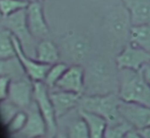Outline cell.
Masks as SVG:
<instances>
[{"label": "cell", "mask_w": 150, "mask_h": 138, "mask_svg": "<svg viewBox=\"0 0 150 138\" xmlns=\"http://www.w3.org/2000/svg\"><path fill=\"white\" fill-rule=\"evenodd\" d=\"M115 61L119 70L139 71L150 65V53L129 43L117 54Z\"/></svg>", "instance_id": "cell-5"}, {"label": "cell", "mask_w": 150, "mask_h": 138, "mask_svg": "<svg viewBox=\"0 0 150 138\" xmlns=\"http://www.w3.org/2000/svg\"><path fill=\"white\" fill-rule=\"evenodd\" d=\"M129 43L150 53V25L132 26L129 35Z\"/></svg>", "instance_id": "cell-18"}, {"label": "cell", "mask_w": 150, "mask_h": 138, "mask_svg": "<svg viewBox=\"0 0 150 138\" xmlns=\"http://www.w3.org/2000/svg\"><path fill=\"white\" fill-rule=\"evenodd\" d=\"M49 96L58 121L73 110L78 109L82 95L53 88L49 89Z\"/></svg>", "instance_id": "cell-13"}, {"label": "cell", "mask_w": 150, "mask_h": 138, "mask_svg": "<svg viewBox=\"0 0 150 138\" xmlns=\"http://www.w3.org/2000/svg\"><path fill=\"white\" fill-rule=\"evenodd\" d=\"M144 75H145V78H146L147 82H148L150 85V65H146V67L144 68Z\"/></svg>", "instance_id": "cell-31"}, {"label": "cell", "mask_w": 150, "mask_h": 138, "mask_svg": "<svg viewBox=\"0 0 150 138\" xmlns=\"http://www.w3.org/2000/svg\"><path fill=\"white\" fill-rule=\"evenodd\" d=\"M26 1H28L29 3H33V2H40V3H41L44 0H26Z\"/></svg>", "instance_id": "cell-32"}, {"label": "cell", "mask_w": 150, "mask_h": 138, "mask_svg": "<svg viewBox=\"0 0 150 138\" xmlns=\"http://www.w3.org/2000/svg\"><path fill=\"white\" fill-rule=\"evenodd\" d=\"M127 138H145V137L143 136L138 130H136V129H131V130L127 133Z\"/></svg>", "instance_id": "cell-28"}, {"label": "cell", "mask_w": 150, "mask_h": 138, "mask_svg": "<svg viewBox=\"0 0 150 138\" xmlns=\"http://www.w3.org/2000/svg\"><path fill=\"white\" fill-rule=\"evenodd\" d=\"M34 58L42 63L51 65L59 61L60 52L53 41L49 39H43L36 45Z\"/></svg>", "instance_id": "cell-17"}, {"label": "cell", "mask_w": 150, "mask_h": 138, "mask_svg": "<svg viewBox=\"0 0 150 138\" xmlns=\"http://www.w3.org/2000/svg\"><path fill=\"white\" fill-rule=\"evenodd\" d=\"M11 79L6 76H0V102L8 98L9 85Z\"/></svg>", "instance_id": "cell-27"}, {"label": "cell", "mask_w": 150, "mask_h": 138, "mask_svg": "<svg viewBox=\"0 0 150 138\" xmlns=\"http://www.w3.org/2000/svg\"><path fill=\"white\" fill-rule=\"evenodd\" d=\"M54 88L83 95L85 93V68L82 65H69Z\"/></svg>", "instance_id": "cell-11"}, {"label": "cell", "mask_w": 150, "mask_h": 138, "mask_svg": "<svg viewBox=\"0 0 150 138\" xmlns=\"http://www.w3.org/2000/svg\"><path fill=\"white\" fill-rule=\"evenodd\" d=\"M27 119H28V114H27L26 110H22L13 117L11 121L7 124L6 129H7L8 134L11 136V135L18 134L21 131L24 129L25 125L27 123Z\"/></svg>", "instance_id": "cell-26"}, {"label": "cell", "mask_w": 150, "mask_h": 138, "mask_svg": "<svg viewBox=\"0 0 150 138\" xmlns=\"http://www.w3.org/2000/svg\"><path fill=\"white\" fill-rule=\"evenodd\" d=\"M141 134L143 135L145 138H150V126H148L147 128H144L142 130H138Z\"/></svg>", "instance_id": "cell-30"}, {"label": "cell", "mask_w": 150, "mask_h": 138, "mask_svg": "<svg viewBox=\"0 0 150 138\" xmlns=\"http://www.w3.org/2000/svg\"><path fill=\"white\" fill-rule=\"evenodd\" d=\"M106 22L109 32L115 39L119 41H129L132 23L130 14L124 4L115 6L108 12Z\"/></svg>", "instance_id": "cell-6"}, {"label": "cell", "mask_w": 150, "mask_h": 138, "mask_svg": "<svg viewBox=\"0 0 150 138\" xmlns=\"http://www.w3.org/2000/svg\"><path fill=\"white\" fill-rule=\"evenodd\" d=\"M130 14L132 26L150 25V0H122Z\"/></svg>", "instance_id": "cell-16"}, {"label": "cell", "mask_w": 150, "mask_h": 138, "mask_svg": "<svg viewBox=\"0 0 150 138\" xmlns=\"http://www.w3.org/2000/svg\"><path fill=\"white\" fill-rule=\"evenodd\" d=\"M120 98L125 102H134L150 107V85L144 75V69L119 70Z\"/></svg>", "instance_id": "cell-2"}, {"label": "cell", "mask_w": 150, "mask_h": 138, "mask_svg": "<svg viewBox=\"0 0 150 138\" xmlns=\"http://www.w3.org/2000/svg\"><path fill=\"white\" fill-rule=\"evenodd\" d=\"M131 129L134 128L125 120L117 124L107 125L104 133V138H127V133Z\"/></svg>", "instance_id": "cell-25"}, {"label": "cell", "mask_w": 150, "mask_h": 138, "mask_svg": "<svg viewBox=\"0 0 150 138\" xmlns=\"http://www.w3.org/2000/svg\"><path fill=\"white\" fill-rule=\"evenodd\" d=\"M120 101L122 99L117 93L96 95L83 94L78 109L98 115L106 121L107 125H113L124 121L119 110Z\"/></svg>", "instance_id": "cell-3"}, {"label": "cell", "mask_w": 150, "mask_h": 138, "mask_svg": "<svg viewBox=\"0 0 150 138\" xmlns=\"http://www.w3.org/2000/svg\"><path fill=\"white\" fill-rule=\"evenodd\" d=\"M12 37H13V44L14 48H16V56H18L26 75L33 82H43L50 68V65L42 63L38 61L37 59L29 57L25 49L23 48L21 42L13 35H12Z\"/></svg>", "instance_id": "cell-9"}, {"label": "cell", "mask_w": 150, "mask_h": 138, "mask_svg": "<svg viewBox=\"0 0 150 138\" xmlns=\"http://www.w3.org/2000/svg\"><path fill=\"white\" fill-rule=\"evenodd\" d=\"M20 110H22L8 98L1 101L0 102V122H1V124L6 127L8 123L13 119V117Z\"/></svg>", "instance_id": "cell-24"}, {"label": "cell", "mask_w": 150, "mask_h": 138, "mask_svg": "<svg viewBox=\"0 0 150 138\" xmlns=\"http://www.w3.org/2000/svg\"><path fill=\"white\" fill-rule=\"evenodd\" d=\"M69 67V65L67 63H61V61H58V63L50 65L49 70L45 76V79L43 81L46 86L49 89H53Z\"/></svg>", "instance_id": "cell-22"}, {"label": "cell", "mask_w": 150, "mask_h": 138, "mask_svg": "<svg viewBox=\"0 0 150 138\" xmlns=\"http://www.w3.org/2000/svg\"><path fill=\"white\" fill-rule=\"evenodd\" d=\"M51 138H69L67 135V133L64 132V131L60 130V129H58V131L55 133V134L53 135Z\"/></svg>", "instance_id": "cell-29"}, {"label": "cell", "mask_w": 150, "mask_h": 138, "mask_svg": "<svg viewBox=\"0 0 150 138\" xmlns=\"http://www.w3.org/2000/svg\"><path fill=\"white\" fill-rule=\"evenodd\" d=\"M34 101L45 120L48 136L51 138L58 131V121L49 96V88L44 82H34Z\"/></svg>", "instance_id": "cell-4"}, {"label": "cell", "mask_w": 150, "mask_h": 138, "mask_svg": "<svg viewBox=\"0 0 150 138\" xmlns=\"http://www.w3.org/2000/svg\"><path fill=\"white\" fill-rule=\"evenodd\" d=\"M65 54L73 65H82L90 56L91 44L89 40L81 34H71L64 41Z\"/></svg>", "instance_id": "cell-12"}, {"label": "cell", "mask_w": 150, "mask_h": 138, "mask_svg": "<svg viewBox=\"0 0 150 138\" xmlns=\"http://www.w3.org/2000/svg\"><path fill=\"white\" fill-rule=\"evenodd\" d=\"M29 2L26 0H0V14L2 18L10 16L20 10L26 9Z\"/></svg>", "instance_id": "cell-23"}, {"label": "cell", "mask_w": 150, "mask_h": 138, "mask_svg": "<svg viewBox=\"0 0 150 138\" xmlns=\"http://www.w3.org/2000/svg\"><path fill=\"white\" fill-rule=\"evenodd\" d=\"M16 56L12 34L7 29L0 30V59H9Z\"/></svg>", "instance_id": "cell-21"}, {"label": "cell", "mask_w": 150, "mask_h": 138, "mask_svg": "<svg viewBox=\"0 0 150 138\" xmlns=\"http://www.w3.org/2000/svg\"><path fill=\"white\" fill-rule=\"evenodd\" d=\"M80 115L85 119L89 128L90 138H104V133L107 127V122L102 118L93 112L79 110Z\"/></svg>", "instance_id": "cell-20"}, {"label": "cell", "mask_w": 150, "mask_h": 138, "mask_svg": "<svg viewBox=\"0 0 150 138\" xmlns=\"http://www.w3.org/2000/svg\"><path fill=\"white\" fill-rule=\"evenodd\" d=\"M27 11V23L33 37H43L49 33V27L44 16L43 7L40 2L29 3Z\"/></svg>", "instance_id": "cell-15"}, {"label": "cell", "mask_w": 150, "mask_h": 138, "mask_svg": "<svg viewBox=\"0 0 150 138\" xmlns=\"http://www.w3.org/2000/svg\"><path fill=\"white\" fill-rule=\"evenodd\" d=\"M3 26L21 42L23 48L31 44L33 41V35L31 34L27 23L26 9L20 10L3 18Z\"/></svg>", "instance_id": "cell-10"}, {"label": "cell", "mask_w": 150, "mask_h": 138, "mask_svg": "<svg viewBox=\"0 0 150 138\" xmlns=\"http://www.w3.org/2000/svg\"><path fill=\"white\" fill-rule=\"evenodd\" d=\"M8 99L21 110H28L34 102V82L28 77L11 80Z\"/></svg>", "instance_id": "cell-8"}, {"label": "cell", "mask_w": 150, "mask_h": 138, "mask_svg": "<svg viewBox=\"0 0 150 138\" xmlns=\"http://www.w3.org/2000/svg\"><path fill=\"white\" fill-rule=\"evenodd\" d=\"M119 110L122 120L136 130H142L150 126V107L122 100Z\"/></svg>", "instance_id": "cell-7"}, {"label": "cell", "mask_w": 150, "mask_h": 138, "mask_svg": "<svg viewBox=\"0 0 150 138\" xmlns=\"http://www.w3.org/2000/svg\"><path fill=\"white\" fill-rule=\"evenodd\" d=\"M119 91V69L115 61L99 56L92 59L85 69L84 94H108Z\"/></svg>", "instance_id": "cell-1"}, {"label": "cell", "mask_w": 150, "mask_h": 138, "mask_svg": "<svg viewBox=\"0 0 150 138\" xmlns=\"http://www.w3.org/2000/svg\"><path fill=\"white\" fill-rule=\"evenodd\" d=\"M26 112L28 114L27 123L24 129L18 134H16V136L22 138H38L48 136L47 125L38 107L36 105L35 101L32 103L28 110H26Z\"/></svg>", "instance_id": "cell-14"}, {"label": "cell", "mask_w": 150, "mask_h": 138, "mask_svg": "<svg viewBox=\"0 0 150 138\" xmlns=\"http://www.w3.org/2000/svg\"><path fill=\"white\" fill-rule=\"evenodd\" d=\"M62 131L67 133L69 138H90L88 124L85 119L80 115L79 110L77 116L73 117L65 123V127Z\"/></svg>", "instance_id": "cell-19"}, {"label": "cell", "mask_w": 150, "mask_h": 138, "mask_svg": "<svg viewBox=\"0 0 150 138\" xmlns=\"http://www.w3.org/2000/svg\"><path fill=\"white\" fill-rule=\"evenodd\" d=\"M11 138H22V137H18L16 135H11ZM38 138H50L49 136H43V137H38Z\"/></svg>", "instance_id": "cell-33"}]
</instances>
